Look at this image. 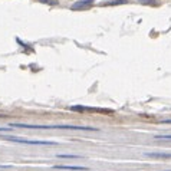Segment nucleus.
<instances>
[{"label": "nucleus", "instance_id": "f257e3e1", "mask_svg": "<svg viewBox=\"0 0 171 171\" xmlns=\"http://www.w3.org/2000/svg\"><path fill=\"white\" fill-rule=\"evenodd\" d=\"M12 128H30V129H76V131H98V128L75 127V125H32V124H19L10 122Z\"/></svg>", "mask_w": 171, "mask_h": 171}, {"label": "nucleus", "instance_id": "f03ea898", "mask_svg": "<svg viewBox=\"0 0 171 171\" xmlns=\"http://www.w3.org/2000/svg\"><path fill=\"white\" fill-rule=\"evenodd\" d=\"M6 141H12V142L17 144H29V145H56L53 141H39V139H25V138H17V137H3Z\"/></svg>", "mask_w": 171, "mask_h": 171}, {"label": "nucleus", "instance_id": "7ed1b4c3", "mask_svg": "<svg viewBox=\"0 0 171 171\" xmlns=\"http://www.w3.org/2000/svg\"><path fill=\"white\" fill-rule=\"evenodd\" d=\"M92 5H94V0H78L72 5V9L73 10H82V9H89Z\"/></svg>", "mask_w": 171, "mask_h": 171}, {"label": "nucleus", "instance_id": "20e7f679", "mask_svg": "<svg viewBox=\"0 0 171 171\" xmlns=\"http://www.w3.org/2000/svg\"><path fill=\"white\" fill-rule=\"evenodd\" d=\"M56 170H71V171H88V167L79 166H55Z\"/></svg>", "mask_w": 171, "mask_h": 171}, {"label": "nucleus", "instance_id": "39448f33", "mask_svg": "<svg viewBox=\"0 0 171 171\" xmlns=\"http://www.w3.org/2000/svg\"><path fill=\"white\" fill-rule=\"evenodd\" d=\"M145 155L151 158H171V154H167V153H147Z\"/></svg>", "mask_w": 171, "mask_h": 171}, {"label": "nucleus", "instance_id": "423d86ee", "mask_svg": "<svg viewBox=\"0 0 171 171\" xmlns=\"http://www.w3.org/2000/svg\"><path fill=\"white\" fill-rule=\"evenodd\" d=\"M56 157H58V158H71V160H78V158H82L81 155H76V154H58Z\"/></svg>", "mask_w": 171, "mask_h": 171}, {"label": "nucleus", "instance_id": "0eeeda50", "mask_svg": "<svg viewBox=\"0 0 171 171\" xmlns=\"http://www.w3.org/2000/svg\"><path fill=\"white\" fill-rule=\"evenodd\" d=\"M155 139H171V134H167V135H155Z\"/></svg>", "mask_w": 171, "mask_h": 171}, {"label": "nucleus", "instance_id": "6e6552de", "mask_svg": "<svg viewBox=\"0 0 171 171\" xmlns=\"http://www.w3.org/2000/svg\"><path fill=\"white\" fill-rule=\"evenodd\" d=\"M39 2H42V3H49V5H55L56 2H53V0H39Z\"/></svg>", "mask_w": 171, "mask_h": 171}, {"label": "nucleus", "instance_id": "1a4fd4ad", "mask_svg": "<svg viewBox=\"0 0 171 171\" xmlns=\"http://www.w3.org/2000/svg\"><path fill=\"white\" fill-rule=\"evenodd\" d=\"M12 128H0V132H10Z\"/></svg>", "mask_w": 171, "mask_h": 171}, {"label": "nucleus", "instance_id": "9d476101", "mask_svg": "<svg viewBox=\"0 0 171 171\" xmlns=\"http://www.w3.org/2000/svg\"><path fill=\"white\" fill-rule=\"evenodd\" d=\"M163 124H171V119H164V121H163Z\"/></svg>", "mask_w": 171, "mask_h": 171}]
</instances>
